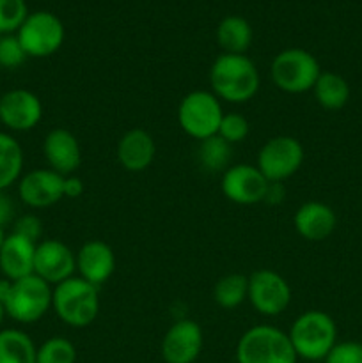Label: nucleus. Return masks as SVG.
Segmentation results:
<instances>
[{"mask_svg": "<svg viewBox=\"0 0 362 363\" xmlns=\"http://www.w3.org/2000/svg\"><path fill=\"white\" fill-rule=\"evenodd\" d=\"M322 67L316 57L304 48H287L277 53L270 66L273 85L287 94L312 91Z\"/></svg>", "mask_w": 362, "mask_h": 363, "instance_id": "nucleus-5", "label": "nucleus"}, {"mask_svg": "<svg viewBox=\"0 0 362 363\" xmlns=\"http://www.w3.org/2000/svg\"><path fill=\"white\" fill-rule=\"evenodd\" d=\"M209 85L220 101L241 105L258 94V67L247 55L222 53L209 69Z\"/></svg>", "mask_w": 362, "mask_h": 363, "instance_id": "nucleus-1", "label": "nucleus"}, {"mask_svg": "<svg viewBox=\"0 0 362 363\" xmlns=\"http://www.w3.org/2000/svg\"><path fill=\"white\" fill-rule=\"evenodd\" d=\"M27 57H50L62 46L64 25L59 18L48 11L28 14L16 34Z\"/></svg>", "mask_w": 362, "mask_h": 363, "instance_id": "nucleus-9", "label": "nucleus"}, {"mask_svg": "<svg viewBox=\"0 0 362 363\" xmlns=\"http://www.w3.org/2000/svg\"><path fill=\"white\" fill-rule=\"evenodd\" d=\"M52 308L64 325L85 328L92 325L99 314L98 287L80 277H71L53 287Z\"/></svg>", "mask_w": 362, "mask_h": 363, "instance_id": "nucleus-3", "label": "nucleus"}, {"mask_svg": "<svg viewBox=\"0 0 362 363\" xmlns=\"http://www.w3.org/2000/svg\"><path fill=\"white\" fill-rule=\"evenodd\" d=\"M82 194H84V181L75 176V174L64 176V197L77 199Z\"/></svg>", "mask_w": 362, "mask_h": 363, "instance_id": "nucleus-33", "label": "nucleus"}, {"mask_svg": "<svg viewBox=\"0 0 362 363\" xmlns=\"http://www.w3.org/2000/svg\"><path fill=\"white\" fill-rule=\"evenodd\" d=\"M11 286H13V282L7 279H0V303H6L7 296H9L11 293Z\"/></svg>", "mask_w": 362, "mask_h": 363, "instance_id": "nucleus-36", "label": "nucleus"}, {"mask_svg": "<svg viewBox=\"0 0 362 363\" xmlns=\"http://www.w3.org/2000/svg\"><path fill=\"white\" fill-rule=\"evenodd\" d=\"M248 133H251V124H248V121L241 113L229 112L224 113L222 121H220L219 133L216 135L233 145L243 142L248 137Z\"/></svg>", "mask_w": 362, "mask_h": 363, "instance_id": "nucleus-29", "label": "nucleus"}, {"mask_svg": "<svg viewBox=\"0 0 362 363\" xmlns=\"http://www.w3.org/2000/svg\"><path fill=\"white\" fill-rule=\"evenodd\" d=\"M287 337L298 358L309 363L325 362L337 344V326L327 312L307 311L295 319Z\"/></svg>", "mask_w": 362, "mask_h": 363, "instance_id": "nucleus-2", "label": "nucleus"}, {"mask_svg": "<svg viewBox=\"0 0 362 363\" xmlns=\"http://www.w3.org/2000/svg\"><path fill=\"white\" fill-rule=\"evenodd\" d=\"M28 16L25 0H0V34L7 35L21 27Z\"/></svg>", "mask_w": 362, "mask_h": 363, "instance_id": "nucleus-28", "label": "nucleus"}, {"mask_svg": "<svg viewBox=\"0 0 362 363\" xmlns=\"http://www.w3.org/2000/svg\"><path fill=\"white\" fill-rule=\"evenodd\" d=\"M117 162L128 172H144L155 162L156 145L151 135L141 128L126 131L117 142Z\"/></svg>", "mask_w": 362, "mask_h": 363, "instance_id": "nucleus-19", "label": "nucleus"}, {"mask_svg": "<svg viewBox=\"0 0 362 363\" xmlns=\"http://www.w3.org/2000/svg\"><path fill=\"white\" fill-rule=\"evenodd\" d=\"M43 152L50 169L60 176H71L82 163V147L77 137L64 128L50 131L43 142Z\"/></svg>", "mask_w": 362, "mask_h": 363, "instance_id": "nucleus-17", "label": "nucleus"}, {"mask_svg": "<svg viewBox=\"0 0 362 363\" xmlns=\"http://www.w3.org/2000/svg\"><path fill=\"white\" fill-rule=\"evenodd\" d=\"M325 363H362V344L355 340L337 342L325 358Z\"/></svg>", "mask_w": 362, "mask_h": 363, "instance_id": "nucleus-31", "label": "nucleus"}, {"mask_svg": "<svg viewBox=\"0 0 362 363\" xmlns=\"http://www.w3.org/2000/svg\"><path fill=\"white\" fill-rule=\"evenodd\" d=\"M77 272V254L60 240H45L35 245L34 275L55 287Z\"/></svg>", "mask_w": 362, "mask_h": 363, "instance_id": "nucleus-12", "label": "nucleus"}, {"mask_svg": "<svg viewBox=\"0 0 362 363\" xmlns=\"http://www.w3.org/2000/svg\"><path fill=\"white\" fill-rule=\"evenodd\" d=\"M248 296V277L241 273H229L222 279L216 280L215 289H213V298L220 308H236L247 300Z\"/></svg>", "mask_w": 362, "mask_h": 363, "instance_id": "nucleus-26", "label": "nucleus"}, {"mask_svg": "<svg viewBox=\"0 0 362 363\" xmlns=\"http://www.w3.org/2000/svg\"><path fill=\"white\" fill-rule=\"evenodd\" d=\"M13 234H18V236L25 238V240L32 241V243L38 245L39 240H41L43 234V223L38 216L34 215H23L14 222Z\"/></svg>", "mask_w": 362, "mask_h": 363, "instance_id": "nucleus-32", "label": "nucleus"}, {"mask_svg": "<svg viewBox=\"0 0 362 363\" xmlns=\"http://www.w3.org/2000/svg\"><path fill=\"white\" fill-rule=\"evenodd\" d=\"M293 225L298 236L318 243L327 240L337 227V216L329 204L311 201L304 202L293 216Z\"/></svg>", "mask_w": 362, "mask_h": 363, "instance_id": "nucleus-18", "label": "nucleus"}, {"mask_svg": "<svg viewBox=\"0 0 362 363\" xmlns=\"http://www.w3.org/2000/svg\"><path fill=\"white\" fill-rule=\"evenodd\" d=\"M252 307L265 318L280 315L291 301V287L273 269H258L248 277V296Z\"/></svg>", "mask_w": 362, "mask_h": 363, "instance_id": "nucleus-10", "label": "nucleus"}, {"mask_svg": "<svg viewBox=\"0 0 362 363\" xmlns=\"http://www.w3.org/2000/svg\"><path fill=\"white\" fill-rule=\"evenodd\" d=\"M23 169V151L18 140L0 131V191L16 183Z\"/></svg>", "mask_w": 362, "mask_h": 363, "instance_id": "nucleus-25", "label": "nucleus"}, {"mask_svg": "<svg viewBox=\"0 0 362 363\" xmlns=\"http://www.w3.org/2000/svg\"><path fill=\"white\" fill-rule=\"evenodd\" d=\"M6 238H7L6 230H4V227H0V248H2L4 243H6Z\"/></svg>", "mask_w": 362, "mask_h": 363, "instance_id": "nucleus-37", "label": "nucleus"}, {"mask_svg": "<svg viewBox=\"0 0 362 363\" xmlns=\"http://www.w3.org/2000/svg\"><path fill=\"white\" fill-rule=\"evenodd\" d=\"M216 41L224 53L245 55L252 45V27L245 18L226 16L216 27Z\"/></svg>", "mask_w": 362, "mask_h": 363, "instance_id": "nucleus-21", "label": "nucleus"}, {"mask_svg": "<svg viewBox=\"0 0 362 363\" xmlns=\"http://www.w3.org/2000/svg\"><path fill=\"white\" fill-rule=\"evenodd\" d=\"M297 360L287 333L275 326H252L238 340V363H297Z\"/></svg>", "mask_w": 362, "mask_h": 363, "instance_id": "nucleus-4", "label": "nucleus"}, {"mask_svg": "<svg viewBox=\"0 0 362 363\" xmlns=\"http://www.w3.org/2000/svg\"><path fill=\"white\" fill-rule=\"evenodd\" d=\"M284 195H286V191H284L283 183H270L265 195V201L263 202H268V204H280V202L284 201Z\"/></svg>", "mask_w": 362, "mask_h": 363, "instance_id": "nucleus-35", "label": "nucleus"}, {"mask_svg": "<svg viewBox=\"0 0 362 363\" xmlns=\"http://www.w3.org/2000/svg\"><path fill=\"white\" fill-rule=\"evenodd\" d=\"M202 351V330L192 319H180L165 332L160 353L165 363H194Z\"/></svg>", "mask_w": 362, "mask_h": 363, "instance_id": "nucleus-13", "label": "nucleus"}, {"mask_svg": "<svg viewBox=\"0 0 362 363\" xmlns=\"http://www.w3.org/2000/svg\"><path fill=\"white\" fill-rule=\"evenodd\" d=\"M34 255L35 243L11 233L0 248V272L4 273V279L14 282L34 275Z\"/></svg>", "mask_w": 362, "mask_h": 363, "instance_id": "nucleus-20", "label": "nucleus"}, {"mask_svg": "<svg viewBox=\"0 0 362 363\" xmlns=\"http://www.w3.org/2000/svg\"><path fill=\"white\" fill-rule=\"evenodd\" d=\"M77 350L73 342L64 337H52L38 347L35 363H75Z\"/></svg>", "mask_w": 362, "mask_h": 363, "instance_id": "nucleus-27", "label": "nucleus"}, {"mask_svg": "<svg viewBox=\"0 0 362 363\" xmlns=\"http://www.w3.org/2000/svg\"><path fill=\"white\" fill-rule=\"evenodd\" d=\"M18 195L31 208H50L64 199V176L52 169L31 170L18 183Z\"/></svg>", "mask_w": 362, "mask_h": 363, "instance_id": "nucleus-15", "label": "nucleus"}, {"mask_svg": "<svg viewBox=\"0 0 362 363\" xmlns=\"http://www.w3.org/2000/svg\"><path fill=\"white\" fill-rule=\"evenodd\" d=\"M38 347L31 337L16 328L0 332V363H35Z\"/></svg>", "mask_w": 362, "mask_h": 363, "instance_id": "nucleus-23", "label": "nucleus"}, {"mask_svg": "<svg viewBox=\"0 0 362 363\" xmlns=\"http://www.w3.org/2000/svg\"><path fill=\"white\" fill-rule=\"evenodd\" d=\"M14 216V204L4 191H0V227H6Z\"/></svg>", "mask_w": 362, "mask_h": 363, "instance_id": "nucleus-34", "label": "nucleus"}, {"mask_svg": "<svg viewBox=\"0 0 362 363\" xmlns=\"http://www.w3.org/2000/svg\"><path fill=\"white\" fill-rule=\"evenodd\" d=\"M222 117V101L212 91L188 92L177 106L181 130L199 142L219 133Z\"/></svg>", "mask_w": 362, "mask_h": 363, "instance_id": "nucleus-6", "label": "nucleus"}, {"mask_svg": "<svg viewBox=\"0 0 362 363\" xmlns=\"http://www.w3.org/2000/svg\"><path fill=\"white\" fill-rule=\"evenodd\" d=\"M4 315H6V308H4V305L0 303V325H2L4 321Z\"/></svg>", "mask_w": 362, "mask_h": 363, "instance_id": "nucleus-38", "label": "nucleus"}, {"mask_svg": "<svg viewBox=\"0 0 362 363\" xmlns=\"http://www.w3.org/2000/svg\"><path fill=\"white\" fill-rule=\"evenodd\" d=\"M304 163V147L290 135H279L263 144L256 167L268 183H283L295 176Z\"/></svg>", "mask_w": 362, "mask_h": 363, "instance_id": "nucleus-8", "label": "nucleus"}, {"mask_svg": "<svg viewBox=\"0 0 362 363\" xmlns=\"http://www.w3.org/2000/svg\"><path fill=\"white\" fill-rule=\"evenodd\" d=\"M116 269V255L110 245L102 240L85 241L77 252V272L85 282L99 287L112 277Z\"/></svg>", "mask_w": 362, "mask_h": 363, "instance_id": "nucleus-16", "label": "nucleus"}, {"mask_svg": "<svg viewBox=\"0 0 362 363\" xmlns=\"http://www.w3.org/2000/svg\"><path fill=\"white\" fill-rule=\"evenodd\" d=\"M314 99L319 106L325 110H341L350 99V85L341 74L332 71H322V74L316 80Z\"/></svg>", "mask_w": 362, "mask_h": 363, "instance_id": "nucleus-22", "label": "nucleus"}, {"mask_svg": "<svg viewBox=\"0 0 362 363\" xmlns=\"http://www.w3.org/2000/svg\"><path fill=\"white\" fill-rule=\"evenodd\" d=\"M231 158H233V145L219 135H213V137L199 142L197 162L206 172H226L231 167Z\"/></svg>", "mask_w": 362, "mask_h": 363, "instance_id": "nucleus-24", "label": "nucleus"}, {"mask_svg": "<svg viewBox=\"0 0 362 363\" xmlns=\"http://www.w3.org/2000/svg\"><path fill=\"white\" fill-rule=\"evenodd\" d=\"M268 181L259 172L256 165L248 163H238L231 165L222 174V194L227 201L240 206H252L265 201L266 190H268Z\"/></svg>", "mask_w": 362, "mask_h": 363, "instance_id": "nucleus-11", "label": "nucleus"}, {"mask_svg": "<svg viewBox=\"0 0 362 363\" xmlns=\"http://www.w3.org/2000/svg\"><path fill=\"white\" fill-rule=\"evenodd\" d=\"M53 287L38 275L14 280L4 308L11 319L21 325H32L45 318L52 308Z\"/></svg>", "mask_w": 362, "mask_h": 363, "instance_id": "nucleus-7", "label": "nucleus"}, {"mask_svg": "<svg viewBox=\"0 0 362 363\" xmlns=\"http://www.w3.org/2000/svg\"><path fill=\"white\" fill-rule=\"evenodd\" d=\"M43 117L41 99L27 89H13L0 96V123L13 131L34 130Z\"/></svg>", "mask_w": 362, "mask_h": 363, "instance_id": "nucleus-14", "label": "nucleus"}, {"mask_svg": "<svg viewBox=\"0 0 362 363\" xmlns=\"http://www.w3.org/2000/svg\"><path fill=\"white\" fill-rule=\"evenodd\" d=\"M27 59L23 46L18 41L16 35H2L0 38V66L6 69H16Z\"/></svg>", "mask_w": 362, "mask_h": 363, "instance_id": "nucleus-30", "label": "nucleus"}]
</instances>
